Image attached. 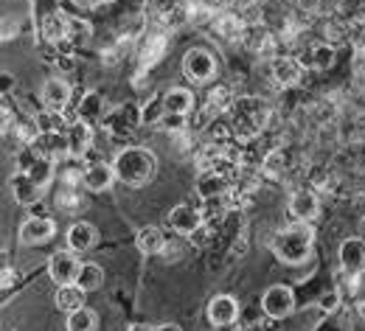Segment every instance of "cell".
I'll return each instance as SVG.
<instances>
[{"label": "cell", "mask_w": 365, "mask_h": 331, "mask_svg": "<svg viewBox=\"0 0 365 331\" xmlns=\"http://www.w3.org/2000/svg\"><path fill=\"white\" fill-rule=\"evenodd\" d=\"M113 169H115V180L124 183L127 189H143L158 172V157L146 146H124L113 157Z\"/></svg>", "instance_id": "6da1fadb"}, {"label": "cell", "mask_w": 365, "mask_h": 331, "mask_svg": "<svg viewBox=\"0 0 365 331\" xmlns=\"http://www.w3.org/2000/svg\"><path fill=\"white\" fill-rule=\"evenodd\" d=\"M273 256L281 264L298 267L312 256L315 247V231L309 228V222H292L287 228H281L273 236Z\"/></svg>", "instance_id": "7a4b0ae2"}, {"label": "cell", "mask_w": 365, "mask_h": 331, "mask_svg": "<svg viewBox=\"0 0 365 331\" xmlns=\"http://www.w3.org/2000/svg\"><path fill=\"white\" fill-rule=\"evenodd\" d=\"M230 115H233V132H236L239 138H253V135L264 127L270 110H267L259 98L245 95V98H236V101H233Z\"/></svg>", "instance_id": "3957f363"}, {"label": "cell", "mask_w": 365, "mask_h": 331, "mask_svg": "<svg viewBox=\"0 0 365 331\" xmlns=\"http://www.w3.org/2000/svg\"><path fill=\"white\" fill-rule=\"evenodd\" d=\"M182 76L191 85H208L217 79V59L205 48H188L182 56Z\"/></svg>", "instance_id": "277c9868"}, {"label": "cell", "mask_w": 365, "mask_h": 331, "mask_svg": "<svg viewBox=\"0 0 365 331\" xmlns=\"http://www.w3.org/2000/svg\"><path fill=\"white\" fill-rule=\"evenodd\" d=\"M79 270H82L79 253H73L71 247H68V250H53V253L48 256V275H51V281L56 286L76 284Z\"/></svg>", "instance_id": "5b68a950"}, {"label": "cell", "mask_w": 365, "mask_h": 331, "mask_svg": "<svg viewBox=\"0 0 365 331\" xmlns=\"http://www.w3.org/2000/svg\"><path fill=\"white\" fill-rule=\"evenodd\" d=\"M262 312L270 317V320H284L295 312V295L292 289L284 284H273L264 289L262 295Z\"/></svg>", "instance_id": "8992f818"}, {"label": "cell", "mask_w": 365, "mask_h": 331, "mask_svg": "<svg viewBox=\"0 0 365 331\" xmlns=\"http://www.w3.org/2000/svg\"><path fill=\"white\" fill-rule=\"evenodd\" d=\"M31 152L37 157H46L51 163H59L65 157H71V146H68V132H40L31 141Z\"/></svg>", "instance_id": "52a82bcc"}, {"label": "cell", "mask_w": 365, "mask_h": 331, "mask_svg": "<svg viewBox=\"0 0 365 331\" xmlns=\"http://www.w3.org/2000/svg\"><path fill=\"white\" fill-rule=\"evenodd\" d=\"M205 225V216L200 208H191V205H175L169 211V228L178 233V236H194L200 228Z\"/></svg>", "instance_id": "ba28073f"}, {"label": "cell", "mask_w": 365, "mask_h": 331, "mask_svg": "<svg viewBox=\"0 0 365 331\" xmlns=\"http://www.w3.org/2000/svg\"><path fill=\"white\" fill-rule=\"evenodd\" d=\"M270 76L278 88H292L304 79V62L298 56H273L270 59Z\"/></svg>", "instance_id": "9c48e42d"}, {"label": "cell", "mask_w": 365, "mask_h": 331, "mask_svg": "<svg viewBox=\"0 0 365 331\" xmlns=\"http://www.w3.org/2000/svg\"><path fill=\"white\" fill-rule=\"evenodd\" d=\"M53 236H56V225L48 216H31L29 222H23V228L17 233L23 247H40V244L51 241Z\"/></svg>", "instance_id": "30bf717a"}, {"label": "cell", "mask_w": 365, "mask_h": 331, "mask_svg": "<svg viewBox=\"0 0 365 331\" xmlns=\"http://www.w3.org/2000/svg\"><path fill=\"white\" fill-rule=\"evenodd\" d=\"M239 300L233 295H214L205 306V315H208V323L211 326H230L239 320Z\"/></svg>", "instance_id": "8fae6325"}, {"label": "cell", "mask_w": 365, "mask_h": 331, "mask_svg": "<svg viewBox=\"0 0 365 331\" xmlns=\"http://www.w3.org/2000/svg\"><path fill=\"white\" fill-rule=\"evenodd\" d=\"M337 258H340V270L346 275H360V273H365V238L360 236L346 238L340 244Z\"/></svg>", "instance_id": "7c38bea8"}, {"label": "cell", "mask_w": 365, "mask_h": 331, "mask_svg": "<svg viewBox=\"0 0 365 331\" xmlns=\"http://www.w3.org/2000/svg\"><path fill=\"white\" fill-rule=\"evenodd\" d=\"M169 51V40L163 31H149L146 37H140V43L135 46V56L140 62V68H152L163 59V53Z\"/></svg>", "instance_id": "4fadbf2b"}, {"label": "cell", "mask_w": 365, "mask_h": 331, "mask_svg": "<svg viewBox=\"0 0 365 331\" xmlns=\"http://www.w3.org/2000/svg\"><path fill=\"white\" fill-rule=\"evenodd\" d=\"M194 189L200 194V199H214V196L230 194V177L222 169H202V172L197 174Z\"/></svg>", "instance_id": "5bb4252c"}, {"label": "cell", "mask_w": 365, "mask_h": 331, "mask_svg": "<svg viewBox=\"0 0 365 331\" xmlns=\"http://www.w3.org/2000/svg\"><path fill=\"white\" fill-rule=\"evenodd\" d=\"M289 214L295 222H312L320 214V199L312 189H295L289 196Z\"/></svg>", "instance_id": "9a60e30c"}, {"label": "cell", "mask_w": 365, "mask_h": 331, "mask_svg": "<svg viewBox=\"0 0 365 331\" xmlns=\"http://www.w3.org/2000/svg\"><path fill=\"white\" fill-rule=\"evenodd\" d=\"M9 189H11V196H14L20 205H34V202H40V199H43V194H46V189H43V186H37V180H34L29 172H23V169L11 174Z\"/></svg>", "instance_id": "2e32d148"}, {"label": "cell", "mask_w": 365, "mask_h": 331, "mask_svg": "<svg viewBox=\"0 0 365 331\" xmlns=\"http://www.w3.org/2000/svg\"><path fill=\"white\" fill-rule=\"evenodd\" d=\"M113 183H115V169H113V163L96 160V163H88V166L82 169V189L93 191V194L107 191Z\"/></svg>", "instance_id": "e0dca14e"}, {"label": "cell", "mask_w": 365, "mask_h": 331, "mask_svg": "<svg viewBox=\"0 0 365 331\" xmlns=\"http://www.w3.org/2000/svg\"><path fill=\"white\" fill-rule=\"evenodd\" d=\"M138 124H140V112H138L135 107H115L104 118V127H107V132L113 138H127Z\"/></svg>", "instance_id": "ac0fdd59"}, {"label": "cell", "mask_w": 365, "mask_h": 331, "mask_svg": "<svg viewBox=\"0 0 365 331\" xmlns=\"http://www.w3.org/2000/svg\"><path fill=\"white\" fill-rule=\"evenodd\" d=\"M40 101H43L46 110L65 112V107L71 104V85L65 79H59V76L48 79L46 85H43V90H40Z\"/></svg>", "instance_id": "d6986e66"}, {"label": "cell", "mask_w": 365, "mask_h": 331, "mask_svg": "<svg viewBox=\"0 0 365 331\" xmlns=\"http://www.w3.org/2000/svg\"><path fill=\"white\" fill-rule=\"evenodd\" d=\"M68 146H71V157L73 160H82L93 146V124L88 121H71L68 124Z\"/></svg>", "instance_id": "ffe728a7"}, {"label": "cell", "mask_w": 365, "mask_h": 331, "mask_svg": "<svg viewBox=\"0 0 365 331\" xmlns=\"http://www.w3.org/2000/svg\"><path fill=\"white\" fill-rule=\"evenodd\" d=\"M211 31L214 37H220L222 43H242V34H245V23L236 17V14H228V11H220L211 23Z\"/></svg>", "instance_id": "44dd1931"}, {"label": "cell", "mask_w": 365, "mask_h": 331, "mask_svg": "<svg viewBox=\"0 0 365 331\" xmlns=\"http://www.w3.org/2000/svg\"><path fill=\"white\" fill-rule=\"evenodd\" d=\"M96 241H98V231L91 222H73L68 228V247L73 253H88L96 247Z\"/></svg>", "instance_id": "7402d4cb"}, {"label": "cell", "mask_w": 365, "mask_h": 331, "mask_svg": "<svg viewBox=\"0 0 365 331\" xmlns=\"http://www.w3.org/2000/svg\"><path fill=\"white\" fill-rule=\"evenodd\" d=\"M135 247L143 256H160L166 247V233L158 225H146L135 233Z\"/></svg>", "instance_id": "603a6c76"}, {"label": "cell", "mask_w": 365, "mask_h": 331, "mask_svg": "<svg viewBox=\"0 0 365 331\" xmlns=\"http://www.w3.org/2000/svg\"><path fill=\"white\" fill-rule=\"evenodd\" d=\"M76 118L79 121H88V124H104L107 118V104L98 93H85L79 107H76Z\"/></svg>", "instance_id": "cb8c5ba5"}, {"label": "cell", "mask_w": 365, "mask_h": 331, "mask_svg": "<svg viewBox=\"0 0 365 331\" xmlns=\"http://www.w3.org/2000/svg\"><path fill=\"white\" fill-rule=\"evenodd\" d=\"M85 289L79 284H65V286H56V295H53V303H56V309H62L65 315H71V312H76V309H82L85 306Z\"/></svg>", "instance_id": "d4e9b609"}, {"label": "cell", "mask_w": 365, "mask_h": 331, "mask_svg": "<svg viewBox=\"0 0 365 331\" xmlns=\"http://www.w3.org/2000/svg\"><path fill=\"white\" fill-rule=\"evenodd\" d=\"M68 17L62 14V11H53V14H48L46 20H43V40L51 43V46H65L68 43Z\"/></svg>", "instance_id": "484cf974"}, {"label": "cell", "mask_w": 365, "mask_h": 331, "mask_svg": "<svg viewBox=\"0 0 365 331\" xmlns=\"http://www.w3.org/2000/svg\"><path fill=\"white\" fill-rule=\"evenodd\" d=\"M31 149V146H29ZM23 172H29L34 180H37V186H53V180H56V174H53V163L46 160V157H37V154H31L29 160H23Z\"/></svg>", "instance_id": "4316f807"}, {"label": "cell", "mask_w": 365, "mask_h": 331, "mask_svg": "<svg viewBox=\"0 0 365 331\" xmlns=\"http://www.w3.org/2000/svg\"><path fill=\"white\" fill-rule=\"evenodd\" d=\"M242 43L250 48V51H256V53H267V51L273 48V34H270L264 26L253 23V26H245Z\"/></svg>", "instance_id": "83f0119b"}, {"label": "cell", "mask_w": 365, "mask_h": 331, "mask_svg": "<svg viewBox=\"0 0 365 331\" xmlns=\"http://www.w3.org/2000/svg\"><path fill=\"white\" fill-rule=\"evenodd\" d=\"M85 202H82V196H79V183H59V189H56V208L62 211V214H76L79 208H82Z\"/></svg>", "instance_id": "f1b7e54d"}, {"label": "cell", "mask_w": 365, "mask_h": 331, "mask_svg": "<svg viewBox=\"0 0 365 331\" xmlns=\"http://www.w3.org/2000/svg\"><path fill=\"white\" fill-rule=\"evenodd\" d=\"M163 104H166V112L188 115L194 110V93L185 90V88H172V90L163 93Z\"/></svg>", "instance_id": "f546056e"}, {"label": "cell", "mask_w": 365, "mask_h": 331, "mask_svg": "<svg viewBox=\"0 0 365 331\" xmlns=\"http://www.w3.org/2000/svg\"><path fill=\"white\" fill-rule=\"evenodd\" d=\"M304 62V68L309 65V68H315V70H326V68H331V62H334V46H312L307 51V59H301Z\"/></svg>", "instance_id": "4dcf8cb0"}, {"label": "cell", "mask_w": 365, "mask_h": 331, "mask_svg": "<svg viewBox=\"0 0 365 331\" xmlns=\"http://www.w3.org/2000/svg\"><path fill=\"white\" fill-rule=\"evenodd\" d=\"M65 326H68V331H96L98 329V315L93 309H88V306H82V309L68 315Z\"/></svg>", "instance_id": "1f68e13d"}, {"label": "cell", "mask_w": 365, "mask_h": 331, "mask_svg": "<svg viewBox=\"0 0 365 331\" xmlns=\"http://www.w3.org/2000/svg\"><path fill=\"white\" fill-rule=\"evenodd\" d=\"M76 284L82 286L85 292H96V289H101V286H104V270H101V264H93V261L82 264Z\"/></svg>", "instance_id": "d6a6232c"}, {"label": "cell", "mask_w": 365, "mask_h": 331, "mask_svg": "<svg viewBox=\"0 0 365 331\" xmlns=\"http://www.w3.org/2000/svg\"><path fill=\"white\" fill-rule=\"evenodd\" d=\"M163 118H166V104H163V95L149 98V101L140 107V124L152 127V124H160Z\"/></svg>", "instance_id": "836d02e7"}, {"label": "cell", "mask_w": 365, "mask_h": 331, "mask_svg": "<svg viewBox=\"0 0 365 331\" xmlns=\"http://www.w3.org/2000/svg\"><path fill=\"white\" fill-rule=\"evenodd\" d=\"M34 121H37V130H40V132H68V127L62 124V112L43 110Z\"/></svg>", "instance_id": "e575fe53"}, {"label": "cell", "mask_w": 365, "mask_h": 331, "mask_svg": "<svg viewBox=\"0 0 365 331\" xmlns=\"http://www.w3.org/2000/svg\"><path fill=\"white\" fill-rule=\"evenodd\" d=\"M88 40H91V26L82 23V20H71V23H68V46L79 48V46H85Z\"/></svg>", "instance_id": "d590c367"}, {"label": "cell", "mask_w": 365, "mask_h": 331, "mask_svg": "<svg viewBox=\"0 0 365 331\" xmlns=\"http://www.w3.org/2000/svg\"><path fill=\"white\" fill-rule=\"evenodd\" d=\"M287 166H289V160H287V152H284V149H273V152L264 157V172H267V174H284Z\"/></svg>", "instance_id": "8d00e7d4"}, {"label": "cell", "mask_w": 365, "mask_h": 331, "mask_svg": "<svg viewBox=\"0 0 365 331\" xmlns=\"http://www.w3.org/2000/svg\"><path fill=\"white\" fill-rule=\"evenodd\" d=\"M340 300H343V295H340V289H329V292H323L318 300V309L323 315H334L337 309H340Z\"/></svg>", "instance_id": "74e56055"}, {"label": "cell", "mask_w": 365, "mask_h": 331, "mask_svg": "<svg viewBox=\"0 0 365 331\" xmlns=\"http://www.w3.org/2000/svg\"><path fill=\"white\" fill-rule=\"evenodd\" d=\"M160 127H163L166 132H172V135H182V132L188 130L185 115H178V112H166V118L160 121Z\"/></svg>", "instance_id": "f35d334b"}, {"label": "cell", "mask_w": 365, "mask_h": 331, "mask_svg": "<svg viewBox=\"0 0 365 331\" xmlns=\"http://www.w3.org/2000/svg\"><path fill=\"white\" fill-rule=\"evenodd\" d=\"M185 0H146V9L155 14V20H160L166 11H172V9H178V6H182Z\"/></svg>", "instance_id": "ab89813d"}, {"label": "cell", "mask_w": 365, "mask_h": 331, "mask_svg": "<svg viewBox=\"0 0 365 331\" xmlns=\"http://www.w3.org/2000/svg\"><path fill=\"white\" fill-rule=\"evenodd\" d=\"M17 281V273L14 270H9V267H3V281H0V286L3 289H9V284H14Z\"/></svg>", "instance_id": "60d3db41"}, {"label": "cell", "mask_w": 365, "mask_h": 331, "mask_svg": "<svg viewBox=\"0 0 365 331\" xmlns=\"http://www.w3.org/2000/svg\"><path fill=\"white\" fill-rule=\"evenodd\" d=\"M354 73H357V76H365V51H360L357 59H354Z\"/></svg>", "instance_id": "b9f144b4"}, {"label": "cell", "mask_w": 365, "mask_h": 331, "mask_svg": "<svg viewBox=\"0 0 365 331\" xmlns=\"http://www.w3.org/2000/svg\"><path fill=\"white\" fill-rule=\"evenodd\" d=\"M127 331H155V326H149V323H133Z\"/></svg>", "instance_id": "7bdbcfd3"}, {"label": "cell", "mask_w": 365, "mask_h": 331, "mask_svg": "<svg viewBox=\"0 0 365 331\" xmlns=\"http://www.w3.org/2000/svg\"><path fill=\"white\" fill-rule=\"evenodd\" d=\"M155 331H182L178 323H163V326H155Z\"/></svg>", "instance_id": "ee69618b"}, {"label": "cell", "mask_w": 365, "mask_h": 331, "mask_svg": "<svg viewBox=\"0 0 365 331\" xmlns=\"http://www.w3.org/2000/svg\"><path fill=\"white\" fill-rule=\"evenodd\" d=\"M214 331H239L236 323H230V326H214Z\"/></svg>", "instance_id": "f6af8a7d"}]
</instances>
